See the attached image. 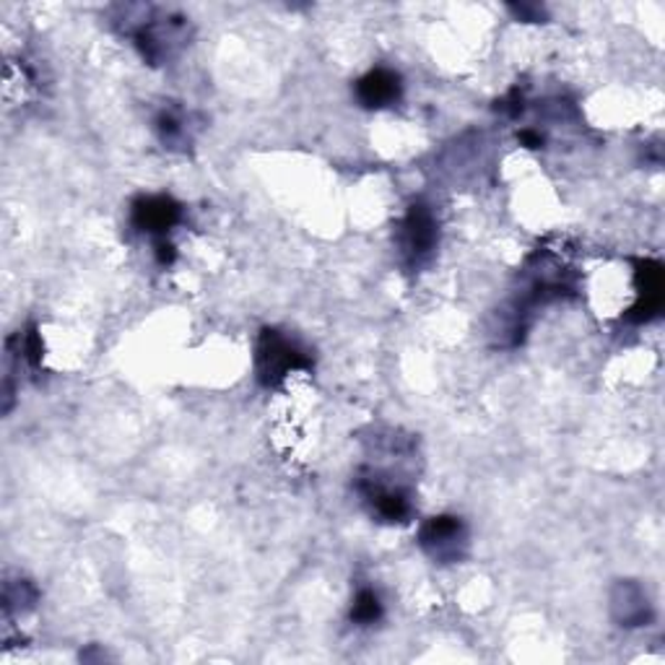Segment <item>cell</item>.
I'll return each instance as SVG.
<instances>
[{
	"instance_id": "obj_1",
	"label": "cell",
	"mask_w": 665,
	"mask_h": 665,
	"mask_svg": "<svg viewBox=\"0 0 665 665\" xmlns=\"http://www.w3.org/2000/svg\"><path fill=\"white\" fill-rule=\"evenodd\" d=\"M309 367H312V359L286 332L276 328L260 332L258 346H255V373L266 388H278L291 373Z\"/></svg>"
},
{
	"instance_id": "obj_2",
	"label": "cell",
	"mask_w": 665,
	"mask_h": 665,
	"mask_svg": "<svg viewBox=\"0 0 665 665\" xmlns=\"http://www.w3.org/2000/svg\"><path fill=\"white\" fill-rule=\"evenodd\" d=\"M396 245L400 262H404L408 270L421 268L424 262L435 255L439 245V221L437 214L431 211V206L416 200V204L408 208L396 229Z\"/></svg>"
},
{
	"instance_id": "obj_3",
	"label": "cell",
	"mask_w": 665,
	"mask_h": 665,
	"mask_svg": "<svg viewBox=\"0 0 665 665\" xmlns=\"http://www.w3.org/2000/svg\"><path fill=\"white\" fill-rule=\"evenodd\" d=\"M138 21H141V24L130 32V37H133L136 50L141 52V58L149 66L167 63V60L188 42V37H185V32H188V21L182 17H175V13H167V17H149V11H146V17Z\"/></svg>"
},
{
	"instance_id": "obj_4",
	"label": "cell",
	"mask_w": 665,
	"mask_h": 665,
	"mask_svg": "<svg viewBox=\"0 0 665 665\" xmlns=\"http://www.w3.org/2000/svg\"><path fill=\"white\" fill-rule=\"evenodd\" d=\"M357 489L373 509V515L383 523H406L414 513L411 492L400 486L393 476H383L380 470L365 468L357 478Z\"/></svg>"
},
{
	"instance_id": "obj_5",
	"label": "cell",
	"mask_w": 665,
	"mask_h": 665,
	"mask_svg": "<svg viewBox=\"0 0 665 665\" xmlns=\"http://www.w3.org/2000/svg\"><path fill=\"white\" fill-rule=\"evenodd\" d=\"M421 552L437 564H458L468 554V528L460 517L437 515L429 517L419 530Z\"/></svg>"
},
{
	"instance_id": "obj_6",
	"label": "cell",
	"mask_w": 665,
	"mask_h": 665,
	"mask_svg": "<svg viewBox=\"0 0 665 665\" xmlns=\"http://www.w3.org/2000/svg\"><path fill=\"white\" fill-rule=\"evenodd\" d=\"M182 221V206L172 196H141L130 206V224L159 242Z\"/></svg>"
},
{
	"instance_id": "obj_7",
	"label": "cell",
	"mask_w": 665,
	"mask_h": 665,
	"mask_svg": "<svg viewBox=\"0 0 665 665\" xmlns=\"http://www.w3.org/2000/svg\"><path fill=\"white\" fill-rule=\"evenodd\" d=\"M637 305L629 309L632 322H647L661 312L663 307V268L661 262L639 260L637 262Z\"/></svg>"
},
{
	"instance_id": "obj_8",
	"label": "cell",
	"mask_w": 665,
	"mask_h": 665,
	"mask_svg": "<svg viewBox=\"0 0 665 665\" xmlns=\"http://www.w3.org/2000/svg\"><path fill=\"white\" fill-rule=\"evenodd\" d=\"M400 95H404V83L390 68H373L357 81V99L367 110H383V107L396 105Z\"/></svg>"
},
{
	"instance_id": "obj_9",
	"label": "cell",
	"mask_w": 665,
	"mask_h": 665,
	"mask_svg": "<svg viewBox=\"0 0 665 665\" xmlns=\"http://www.w3.org/2000/svg\"><path fill=\"white\" fill-rule=\"evenodd\" d=\"M611 606H614V616L622 626H647L649 618H653L647 593L637 583H632V579L616 585Z\"/></svg>"
},
{
	"instance_id": "obj_10",
	"label": "cell",
	"mask_w": 665,
	"mask_h": 665,
	"mask_svg": "<svg viewBox=\"0 0 665 665\" xmlns=\"http://www.w3.org/2000/svg\"><path fill=\"white\" fill-rule=\"evenodd\" d=\"M157 136L159 141L165 143V149H188L192 143V126H190V115L180 110V107H165L157 115Z\"/></svg>"
},
{
	"instance_id": "obj_11",
	"label": "cell",
	"mask_w": 665,
	"mask_h": 665,
	"mask_svg": "<svg viewBox=\"0 0 665 665\" xmlns=\"http://www.w3.org/2000/svg\"><path fill=\"white\" fill-rule=\"evenodd\" d=\"M383 614H385V606L380 593H377L375 587H359L349 611L351 622L357 626H375L383 618Z\"/></svg>"
},
{
	"instance_id": "obj_12",
	"label": "cell",
	"mask_w": 665,
	"mask_h": 665,
	"mask_svg": "<svg viewBox=\"0 0 665 665\" xmlns=\"http://www.w3.org/2000/svg\"><path fill=\"white\" fill-rule=\"evenodd\" d=\"M37 601H40V593H37V587L29 583V579H17V583H6V590H3V608L11 611H29L37 606Z\"/></svg>"
},
{
	"instance_id": "obj_13",
	"label": "cell",
	"mask_w": 665,
	"mask_h": 665,
	"mask_svg": "<svg viewBox=\"0 0 665 665\" xmlns=\"http://www.w3.org/2000/svg\"><path fill=\"white\" fill-rule=\"evenodd\" d=\"M153 252H157V262L161 268L172 266V262L177 260V250H175V245L169 242V239H159V242L153 245Z\"/></svg>"
},
{
	"instance_id": "obj_14",
	"label": "cell",
	"mask_w": 665,
	"mask_h": 665,
	"mask_svg": "<svg viewBox=\"0 0 665 665\" xmlns=\"http://www.w3.org/2000/svg\"><path fill=\"white\" fill-rule=\"evenodd\" d=\"M509 11H513L517 19H528V21H540V17H544V9H540V6H513Z\"/></svg>"
},
{
	"instance_id": "obj_15",
	"label": "cell",
	"mask_w": 665,
	"mask_h": 665,
	"mask_svg": "<svg viewBox=\"0 0 665 665\" xmlns=\"http://www.w3.org/2000/svg\"><path fill=\"white\" fill-rule=\"evenodd\" d=\"M517 141H520L525 149H540V146H544V136L538 133V130H523L520 136H517Z\"/></svg>"
}]
</instances>
